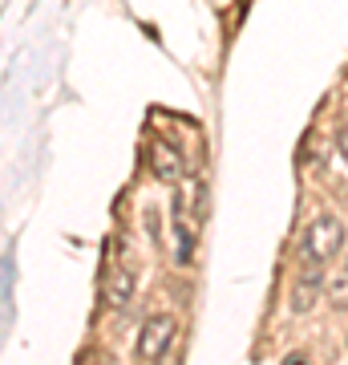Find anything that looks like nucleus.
<instances>
[{
    "label": "nucleus",
    "instance_id": "obj_1",
    "mask_svg": "<svg viewBox=\"0 0 348 365\" xmlns=\"http://www.w3.org/2000/svg\"><path fill=\"white\" fill-rule=\"evenodd\" d=\"M344 244V223L336 220V215H320V220L308 223V232H304V244H300V256L312 264V268H320L328 264L340 252Z\"/></svg>",
    "mask_w": 348,
    "mask_h": 365
},
{
    "label": "nucleus",
    "instance_id": "obj_2",
    "mask_svg": "<svg viewBox=\"0 0 348 365\" xmlns=\"http://www.w3.org/2000/svg\"><path fill=\"white\" fill-rule=\"evenodd\" d=\"M174 333H179V325H174V317H150L142 325V333H138V357L142 361L154 365L162 353H170V341H174Z\"/></svg>",
    "mask_w": 348,
    "mask_h": 365
},
{
    "label": "nucleus",
    "instance_id": "obj_3",
    "mask_svg": "<svg viewBox=\"0 0 348 365\" xmlns=\"http://www.w3.org/2000/svg\"><path fill=\"white\" fill-rule=\"evenodd\" d=\"M150 170H154L162 182H179L182 175H186V163H182V155L170 143L154 138V143H150Z\"/></svg>",
    "mask_w": 348,
    "mask_h": 365
},
{
    "label": "nucleus",
    "instance_id": "obj_4",
    "mask_svg": "<svg viewBox=\"0 0 348 365\" xmlns=\"http://www.w3.org/2000/svg\"><path fill=\"white\" fill-rule=\"evenodd\" d=\"M191 252H194V220H191V211L174 199V260L191 264L194 260Z\"/></svg>",
    "mask_w": 348,
    "mask_h": 365
},
{
    "label": "nucleus",
    "instance_id": "obj_5",
    "mask_svg": "<svg viewBox=\"0 0 348 365\" xmlns=\"http://www.w3.org/2000/svg\"><path fill=\"white\" fill-rule=\"evenodd\" d=\"M320 297V268H308L304 276H296V284H292V309L296 313H308L312 304Z\"/></svg>",
    "mask_w": 348,
    "mask_h": 365
},
{
    "label": "nucleus",
    "instance_id": "obj_6",
    "mask_svg": "<svg viewBox=\"0 0 348 365\" xmlns=\"http://www.w3.org/2000/svg\"><path fill=\"white\" fill-rule=\"evenodd\" d=\"M105 297H110V304H126L130 297H134V272H117L114 280H110V288H105Z\"/></svg>",
    "mask_w": 348,
    "mask_h": 365
},
{
    "label": "nucleus",
    "instance_id": "obj_7",
    "mask_svg": "<svg viewBox=\"0 0 348 365\" xmlns=\"http://www.w3.org/2000/svg\"><path fill=\"white\" fill-rule=\"evenodd\" d=\"M0 297H4V325H13V256H4V288H0Z\"/></svg>",
    "mask_w": 348,
    "mask_h": 365
},
{
    "label": "nucleus",
    "instance_id": "obj_8",
    "mask_svg": "<svg viewBox=\"0 0 348 365\" xmlns=\"http://www.w3.org/2000/svg\"><path fill=\"white\" fill-rule=\"evenodd\" d=\"M328 297H332L336 309H348V268L340 276H332V284H328Z\"/></svg>",
    "mask_w": 348,
    "mask_h": 365
},
{
    "label": "nucleus",
    "instance_id": "obj_9",
    "mask_svg": "<svg viewBox=\"0 0 348 365\" xmlns=\"http://www.w3.org/2000/svg\"><path fill=\"white\" fill-rule=\"evenodd\" d=\"M284 365H312V361L304 357V353H288V357H284Z\"/></svg>",
    "mask_w": 348,
    "mask_h": 365
},
{
    "label": "nucleus",
    "instance_id": "obj_10",
    "mask_svg": "<svg viewBox=\"0 0 348 365\" xmlns=\"http://www.w3.org/2000/svg\"><path fill=\"white\" fill-rule=\"evenodd\" d=\"M154 365H179V353H174V349H170V353H162V357H158Z\"/></svg>",
    "mask_w": 348,
    "mask_h": 365
},
{
    "label": "nucleus",
    "instance_id": "obj_11",
    "mask_svg": "<svg viewBox=\"0 0 348 365\" xmlns=\"http://www.w3.org/2000/svg\"><path fill=\"white\" fill-rule=\"evenodd\" d=\"M340 150H344V158H348V126L340 130Z\"/></svg>",
    "mask_w": 348,
    "mask_h": 365
}]
</instances>
